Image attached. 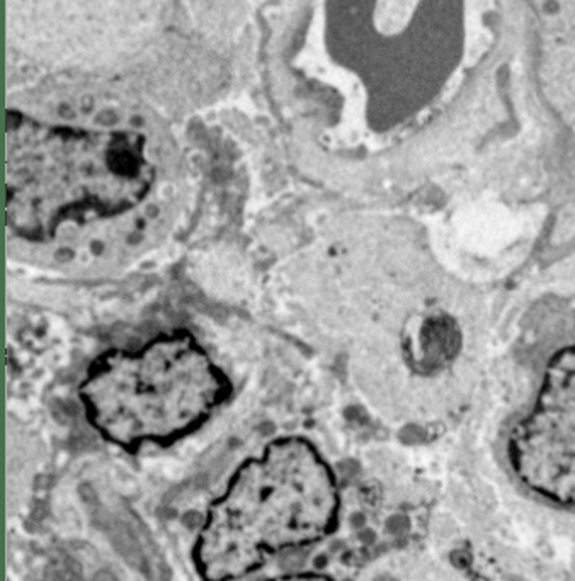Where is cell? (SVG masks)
Segmentation results:
<instances>
[{"label":"cell","instance_id":"cell-1","mask_svg":"<svg viewBox=\"0 0 575 581\" xmlns=\"http://www.w3.org/2000/svg\"><path fill=\"white\" fill-rule=\"evenodd\" d=\"M9 233L48 243L65 228L137 209L154 189L147 145L130 131H86L7 121Z\"/></svg>","mask_w":575,"mask_h":581},{"label":"cell","instance_id":"cell-2","mask_svg":"<svg viewBox=\"0 0 575 581\" xmlns=\"http://www.w3.org/2000/svg\"><path fill=\"white\" fill-rule=\"evenodd\" d=\"M339 515V485L319 449L279 437L244 461L208 507L194 566L205 581L242 580L274 554L324 541Z\"/></svg>","mask_w":575,"mask_h":581},{"label":"cell","instance_id":"cell-3","mask_svg":"<svg viewBox=\"0 0 575 581\" xmlns=\"http://www.w3.org/2000/svg\"><path fill=\"white\" fill-rule=\"evenodd\" d=\"M232 393L230 377L188 332L97 355L77 388L89 425L131 452L193 434Z\"/></svg>","mask_w":575,"mask_h":581},{"label":"cell","instance_id":"cell-4","mask_svg":"<svg viewBox=\"0 0 575 581\" xmlns=\"http://www.w3.org/2000/svg\"><path fill=\"white\" fill-rule=\"evenodd\" d=\"M506 462L523 490L575 513V349L548 364L531 406L507 434Z\"/></svg>","mask_w":575,"mask_h":581},{"label":"cell","instance_id":"cell-5","mask_svg":"<svg viewBox=\"0 0 575 581\" xmlns=\"http://www.w3.org/2000/svg\"><path fill=\"white\" fill-rule=\"evenodd\" d=\"M358 581H470L453 563L421 549L388 551L371 561Z\"/></svg>","mask_w":575,"mask_h":581},{"label":"cell","instance_id":"cell-6","mask_svg":"<svg viewBox=\"0 0 575 581\" xmlns=\"http://www.w3.org/2000/svg\"><path fill=\"white\" fill-rule=\"evenodd\" d=\"M268 581H334L331 576L320 575V573H293V575H283L271 578Z\"/></svg>","mask_w":575,"mask_h":581}]
</instances>
